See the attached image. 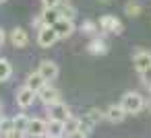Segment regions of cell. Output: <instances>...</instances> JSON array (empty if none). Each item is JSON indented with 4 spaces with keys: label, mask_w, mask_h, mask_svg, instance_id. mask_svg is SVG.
<instances>
[{
    "label": "cell",
    "mask_w": 151,
    "mask_h": 138,
    "mask_svg": "<svg viewBox=\"0 0 151 138\" xmlns=\"http://www.w3.org/2000/svg\"><path fill=\"white\" fill-rule=\"evenodd\" d=\"M132 64H134V70L139 72L141 80L145 85L151 83V52L147 50H137L132 54Z\"/></svg>",
    "instance_id": "6da1fadb"
},
{
    "label": "cell",
    "mask_w": 151,
    "mask_h": 138,
    "mask_svg": "<svg viewBox=\"0 0 151 138\" xmlns=\"http://www.w3.org/2000/svg\"><path fill=\"white\" fill-rule=\"evenodd\" d=\"M120 105L124 107V111H126L128 115H134V113H139L141 109H145V97H143L139 91H128V93L122 95Z\"/></svg>",
    "instance_id": "7a4b0ae2"
},
{
    "label": "cell",
    "mask_w": 151,
    "mask_h": 138,
    "mask_svg": "<svg viewBox=\"0 0 151 138\" xmlns=\"http://www.w3.org/2000/svg\"><path fill=\"white\" fill-rule=\"evenodd\" d=\"M99 31L101 35H122L124 33V25L116 15H104L99 17Z\"/></svg>",
    "instance_id": "3957f363"
},
{
    "label": "cell",
    "mask_w": 151,
    "mask_h": 138,
    "mask_svg": "<svg viewBox=\"0 0 151 138\" xmlns=\"http://www.w3.org/2000/svg\"><path fill=\"white\" fill-rule=\"evenodd\" d=\"M37 101H42L46 107H50V105H54V103L62 101V99H60V91H58L54 85L46 83V85H44V89L37 93Z\"/></svg>",
    "instance_id": "277c9868"
},
{
    "label": "cell",
    "mask_w": 151,
    "mask_h": 138,
    "mask_svg": "<svg viewBox=\"0 0 151 138\" xmlns=\"http://www.w3.org/2000/svg\"><path fill=\"white\" fill-rule=\"evenodd\" d=\"M15 101H17V105H19L21 109H29V107L37 101V93H35V91H31L29 87H25V85H23V87L17 91Z\"/></svg>",
    "instance_id": "5b68a950"
},
{
    "label": "cell",
    "mask_w": 151,
    "mask_h": 138,
    "mask_svg": "<svg viewBox=\"0 0 151 138\" xmlns=\"http://www.w3.org/2000/svg\"><path fill=\"white\" fill-rule=\"evenodd\" d=\"M56 41H58V33H56V29H54V27L46 25L44 29H40V31H37V46H40V48L48 50V48H52Z\"/></svg>",
    "instance_id": "8992f818"
},
{
    "label": "cell",
    "mask_w": 151,
    "mask_h": 138,
    "mask_svg": "<svg viewBox=\"0 0 151 138\" xmlns=\"http://www.w3.org/2000/svg\"><path fill=\"white\" fill-rule=\"evenodd\" d=\"M37 72L46 78V83H52V80H56L58 78V64L54 62V60H42L40 64H37Z\"/></svg>",
    "instance_id": "52a82bcc"
},
{
    "label": "cell",
    "mask_w": 151,
    "mask_h": 138,
    "mask_svg": "<svg viewBox=\"0 0 151 138\" xmlns=\"http://www.w3.org/2000/svg\"><path fill=\"white\" fill-rule=\"evenodd\" d=\"M46 134H48V120L31 117L29 128H27V136L29 138H46Z\"/></svg>",
    "instance_id": "ba28073f"
},
{
    "label": "cell",
    "mask_w": 151,
    "mask_h": 138,
    "mask_svg": "<svg viewBox=\"0 0 151 138\" xmlns=\"http://www.w3.org/2000/svg\"><path fill=\"white\" fill-rule=\"evenodd\" d=\"M70 115H73V113H70V107H68L66 103H62V101H58V103H54V105L48 107V117H52V120L66 122Z\"/></svg>",
    "instance_id": "9c48e42d"
},
{
    "label": "cell",
    "mask_w": 151,
    "mask_h": 138,
    "mask_svg": "<svg viewBox=\"0 0 151 138\" xmlns=\"http://www.w3.org/2000/svg\"><path fill=\"white\" fill-rule=\"evenodd\" d=\"M54 29H56V33H58V39H68L73 33H75V21L73 19H58L56 21V25H54Z\"/></svg>",
    "instance_id": "30bf717a"
},
{
    "label": "cell",
    "mask_w": 151,
    "mask_h": 138,
    "mask_svg": "<svg viewBox=\"0 0 151 138\" xmlns=\"http://www.w3.org/2000/svg\"><path fill=\"white\" fill-rule=\"evenodd\" d=\"M87 52H89L91 56H106V54L110 52V46H108V41H106L104 37L95 35V37H91V41L87 43Z\"/></svg>",
    "instance_id": "8fae6325"
},
{
    "label": "cell",
    "mask_w": 151,
    "mask_h": 138,
    "mask_svg": "<svg viewBox=\"0 0 151 138\" xmlns=\"http://www.w3.org/2000/svg\"><path fill=\"white\" fill-rule=\"evenodd\" d=\"M104 113H106V120H108L110 124H120V122L128 115L120 103H112L108 109H104Z\"/></svg>",
    "instance_id": "7c38bea8"
},
{
    "label": "cell",
    "mask_w": 151,
    "mask_h": 138,
    "mask_svg": "<svg viewBox=\"0 0 151 138\" xmlns=\"http://www.w3.org/2000/svg\"><path fill=\"white\" fill-rule=\"evenodd\" d=\"M101 120H106V113H104L101 109H97V107H91V109H87V113H85V124H83V130H87V132H89V128L97 126Z\"/></svg>",
    "instance_id": "4fadbf2b"
},
{
    "label": "cell",
    "mask_w": 151,
    "mask_h": 138,
    "mask_svg": "<svg viewBox=\"0 0 151 138\" xmlns=\"http://www.w3.org/2000/svg\"><path fill=\"white\" fill-rule=\"evenodd\" d=\"M11 43L15 46V48H27L29 46V33L23 29V27H15L13 31H11Z\"/></svg>",
    "instance_id": "5bb4252c"
},
{
    "label": "cell",
    "mask_w": 151,
    "mask_h": 138,
    "mask_svg": "<svg viewBox=\"0 0 151 138\" xmlns=\"http://www.w3.org/2000/svg\"><path fill=\"white\" fill-rule=\"evenodd\" d=\"M64 136H66L64 122L48 117V134H46V138H64Z\"/></svg>",
    "instance_id": "9a60e30c"
},
{
    "label": "cell",
    "mask_w": 151,
    "mask_h": 138,
    "mask_svg": "<svg viewBox=\"0 0 151 138\" xmlns=\"http://www.w3.org/2000/svg\"><path fill=\"white\" fill-rule=\"evenodd\" d=\"M44 85H46V78L35 70V72H29L27 74V80H25V87H29L31 91H35V93H40L42 89H44Z\"/></svg>",
    "instance_id": "2e32d148"
},
{
    "label": "cell",
    "mask_w": 151,
    "mask_h": 138,
    "mask_svg": "<svg viewBox=\"0 0 151 138\" xmlns=\"http://www.w3.org/2000/svg\"><path fill=\"white\" fill-rule=\"evenodd\" d=\"M58 13H60V17L62 19H73L75 21V17H77V9L70 4V2H60V6H58Z\"/></svg>",
    "instance_id": "e0dca14e"
},
{
    "label": "cell",
    "mask_w": 151,
    "mask_h": 138,
    "mask_svg": "<svg viewBox=\"0 0 151 138\" xmlns=\"http://www.w3.org/2000/svg\"><path fill=\"white\" fill-rule=\"evenodd\" d=\"M13 76V66L6 58H0V83H6Z\"/></svg>",
    "instance_id": "ac0fdd59"
},
{
    "label": "cell",
    "mask_w": 151,
    "mask_h": 138,
    "mask_svg": "<svg viewBox=\"0 0 151 138\" xmlns=\"http://www.w3.org/2000/svg\"><path fill=\"white\" fill-rule=\"evenodd\" d=\"M42 17H44L46 25L54 27V25H56V21L60 19V13H58V9H44V11H42Z\"/></svg>",
    "instance_id": "d6986e66"
},
{
    "label": "cell",
    "mask_w": 151,
    "mask_h": 138,
    "mask_svg": "<svg viewBox=\"0 0 151 138\" xmlns=\"http://www.w3.org/2000/svg\"><path fill=\"white\" fill-rule=\"evenodd\" d=\"M29 122H31V117H27L25 113H17V115L13 117L15 130H19V132H27V128H29Z\"/></svg>",
    "instance_id": "ffe728a7"
},
{
    "label": "cell",
    "mask_w": 151,
    "mask_h": 138,
    "mask_svg": "<svg viewBox=\"0 0 151 138\" xmlns=\"http://www.w3.org/2000/svg\"><path fill=\"white\" fill-rule=\"evenodd\" d=\"M141 13H143V6L137 2V0H128V2L124 4V15H128L130 19L132 17H139Z\"/></svg>",
    "instance_id": "44dd1931"
},
{
    "label": "cell",
    "mask_w": 151,
    "mask_h": 138,
    "mask_svg": "<svg viewBox=\"0 0 151 138\" xmlns=\"http://www.w3.org/2000/svg\"><path fill=\"white\" fill-rule=\"evenodd\" d=\"M97 31H99V23H97V21H89V19H85V21L81 23V33H85V35H93V37H95Z\"/></svg>",
    "instance_id": "7402d4cb"
},
{
    "label": "cell",
    "mask_w": 151,
    "mask_h": 138,
    "mask_svg": "<svg viewBox=\"0 0 151 138\" xmlns=\"http://www.w3.org/2000/svg\"><path fill=\"white\" fill-rule=\"evenodd\" d=\"M81 128H83V120H79V117H75V115H70V117L64 122L66 134H73V132H77V130H81Z\"/></svg>",
    "instance_id": "603a6c76"
},
{
    "label": "cell",
    "mask_w": 151,
    "mask_h": 138,
    "mask_svg": "<svg viewBox=\"0 0 151 138\" xmlns=\"http://www.w3.org/2000/svg\"><path fill=\"white\" fill-rule=\"evenodd\" d=\"M15 130V124H13V117H6V115H2L0 117V136H6V134H11Z\"/></svg>",
    "instance_id": "cb8c5ba5"
},
{
    "label": "cell",
    "mask_w": 151,
    "mask_h": 138,
    "mask_svg": "<svg viewBox=\"0 0 151 138\" xmlns=\"http://www.w3.org/2000/svg\"><path fill=\"white\" fill-rule=\"evenodd\" d=\"M31 27L35 29V31H40V29H44L46 27V21H44V17H42V13L35 17V19H31Z\"/></svg>",
    "instance_id": "d4e9b609"
},
{
    "label": "cell",
    "mask_w": 151,
    "mask_h": 138,
    "mask_svg": "<svg viewBox=\"0 0 151 138\" xmlns=\"http://www.w3.org/2000/svg\"><path fill=\"white\" fill-rule=\"evenodd\" d=\"M62 0H42V6L44 9H58Z\"/></svg>",
    "instance_id": "484cf974"
},
{
    "label": "cell",
    "mask_w": 151,
    "mask_h": 138,
    "mask_svg": "<svg viewBox=\"0 0 151 138\" xmlns=\"http://www.w3.org/2000/svg\"><path fill=\"white\" fill-rule=\"evenodd\" d=\"M64 138H87V130H77V132H73V134H66Z\"/></svg>",
    "instance_id": "4316f807"
},
{
    "label": "cell",
    "mask_w": 151,
    "mask_h": 138,
    "mask_svg": "<svg viewBox=\"0 0 151 138\" xmlns=\"http://www.w3.org/2000/svg\"><path fill=\"white\" fill-rule=\"evenodd\" d=\"M4 41H6V33H4V29L0 27V48L4 46Z\"/></svg>",
    "instance_id": "83f0119b"
},
{
    "label": "cell",
    "mask_w": 151,
    "mask_h": 138,
    "mask_svg": "<svg viewBox=\"0 0 151 138\" xmlns=\"http://www.w3.org/2000/svg\"><path fill=\"white\" fill-rule=\"evenodd\" d=\"M145 109H147V111H149V113H151V97H149V99H147V101H145Z\"/></svg>",
    "instance_id": "f1b7e54d"
},
{
    "label": "cell",
    "mask_w": 151,
    "mask_h": 138,
    "mask_svg": "<svg viewBox=\"0 0 151 138\" xmlns=\"http://www.w3.org/2000/svg\"><path fill=\"white\" fill-rule=\"evenodd\" d=\"M97 2H99V4H112L114 0H97Z\"/></svg>",
    "instance_id": "f546056e"
},
{
    "label": "cell",
    "mask_w": 151,
    "mask_h": 138,
    "mask_svg": "<svg viewBox=\"0 0 151 138\" xmlns=\"http://www.w3.org/2000/svg\"><path fill=\"white\" fill-rule=\"evenodd\" d=\"M0 117H2V103H0Z\"/></svg>",
    "instance_id": "4dcf8cb0"
},
{
    "label": "cell",
    "mask_w": 151,
    "mask_h": 138,
    "mask_svg": "<svg viewBox=\"0 0 151 138\" xmlns=\"http://www.w3.org/2000/svg\"><path fill=\"white\" fill-rule=\"evenodd\" d=\"M147 89H149V93H151V83H149V85H147Z\"/></svg>",
    "instance_id": "1f68e13d"
},
{
    "label": "cell",
    "mask_w": 151,
    "mask_h": 138,
    "mask_svg": "<svg viewBox=\"0 0 151 138\" xmlns=\"http://www.w3.org/2000/svg\"><path fill=\"white\" fill-rule=\"evenodd\" d=\"M2 2H6V0H0V4H2Z\"/></svg>",
    "instance_id": "d6a6232c"
},
{
    "label": "cell",
    "mask_w": 151,
    "mask_h": 138,
    "mask_svg": "<svg viewBox=\"0 0 151 138\" xmlns=\"http://www.w3.org/2000/svg\"><path fill=\"white\" fill-rule=\"evenodd\" d=\"M64 2H70V0H64Z\"/></svg>",
    "instance_id": "836d02e7"
},
{
    "label": "cell",
    "mask_w": 151,
    "mask_h": 138,
    "mask_svg": "<svg viewBox=\"0 0 151 138\" xmlns=\"http://www.w3.org/2000/svg\"><path fill=\"white\" fill-rule=\"evenodd\" d=\"M0 138H2V136H0Z\"/></svg>",
    "instance_id": "e575fe53"
}]
</instances>
